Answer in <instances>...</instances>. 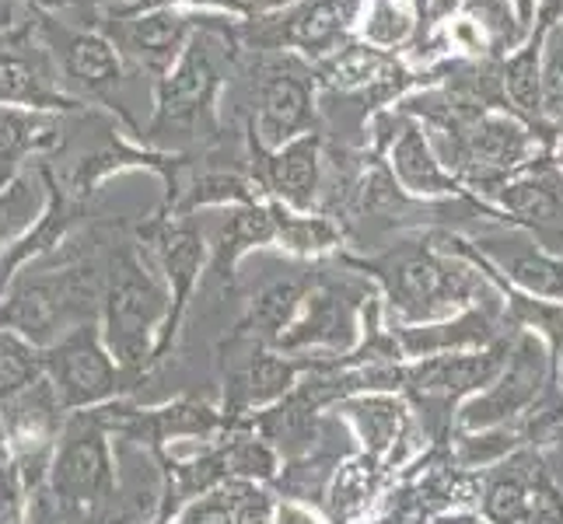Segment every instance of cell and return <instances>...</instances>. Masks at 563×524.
Segmentation results:
<instances>
[{
  "label": "cell",
  "instance_id": "1",
  "mask_svg": "<svg viewBox=\"0 0 563 524\" xmlns=\"http://www.w3.org/2000/svg\"><path fill=\"white\" fill-rule=\"evenodd\" d=\"M172 294L154 277L151 256L133 242L106 248V294H102V339L123 375H141L154 364L158 336L168 322Z\"/></svg>",
  "mask_w": 563,
  "mask_h": 524
},
{
  "label": "cell",
  "instance_id": "2",
  "mask_svg": "<svg viewBox=\"0 0 563 524\" xmlns=\"http://www.w3.org/2000/svg\"><path fill=\"white\" fill-rule=\"evenodd\" d=\"M109 437L112 431L102 410L70 413L49 458L46 490L102 517L106 503L115 497V458Z\"/></svg>",
  "mask_w": 563,
  "mask_h": 524
},
{
  "label": "cell",
  "instance_id": "3",
  "mask_svg": "<svg viewBox=\"0 0 563 524\" xmlns=\"http://www.w3.org/2000/svg\"><path fill=\"white\" fill-rule=\"evenodd\" d=\"M224 53L218 46V25H203L186 53L165 77L154 85V120L151 137L172 130H197L213 112L221 81H224Z\"/></svg>",
  "mask_w": 563,
  "mask_h": 524
},
{
  "label": "cell",
  "instance_id": "4",
  "mask_svg": "<svg viewBox=\"0 0 563 524\" xmlns=\"http://www.w3.org/2000/svg\"><path fill=\"white\" fill-rule=\"evenodd\" d=\"M375 269L388 283L393 308H399L406 319H434L483 294V280L473 269L427 248L393 252L388 259L375 263Z\"/></svg>",
  "mask_w": 563,
  "mask_h": 524
},
{
  "label": "cell",
  "instance_id": "5",
  "mask_svg": "<svg viewBox=\"0 0 563 524\" xmlns=\"http://www.w3.org/2000/svg\"><path fill=\"white\" fill-rule=\"evenodd\" d=\"M46 378L60 395L64 410L81 413L120 399L123 367L109 354L102 325L88 322L46 349Z\"/></svg>",
  "mask_w": 563,
  "mask_h": 524
},
{
  "label": "cell",
  "instance_id": "6",
  "mask_svg": "<svg viewBox=\"0 0 563 524\" xmlns=\"http://www.w3.org/2000/svg\"><path fill=\"white\" fill-rule=\"evenodd\" d=\"M137 242L141 248L151 256V263L162 269L165 287L172 294V308H168V322L158 336V349H154V360H162L168 354L172 339L179 333V322L183 312L189 304L192 287L200 280V269H203V256H207V245L200 227L192 224L183 213H172V218H154L137 231Z\"/></svg>",
  "mask_w": 563,
  "mask_h": 524
},
{
  "label": "cell",
  "instance_id": "7",
  "mask_svg": "<svg viewBox=\"0 0 563 524\" xmlns=\"http://www.w3.org/2000/svg\"><path fill=\"white\" fill-rule=\"evenodd\" d=\"M0 105L67 112L81 109L60 88V67L53 49L38 43L32 25L0 32Z\"/></svg>",
  "mask_w": 563,
  "mask_h": 524
},
{
  "label": "cell",
  "instance_id": "8",
  "mask_svg": "<svg viewBox=\"0 0 563 524\" xmlns=\"http://www.w3.org/2000/svg\"><path fill=\"white\" fill-rule=\"evenodd\" d=\"M364 8H367V0H301V4H295L284 18H266L260 29L249 25L245 35L256 46H269V49L295 46L305 56L325 60V56H333L343 38L351 35Z\"/></svg>",
  "mask_w": 563,
  "mask_h": 524
},
{
  "label": "cell",
  "instance_id": "9",
  "mask_svg": "<svg viewBox=\"0 0 563 524\" xmlns=\"http://www.w3.org/2000/svg\"><path fill=\"white\" fill-rule=\"evenodd\" d=\"M106 22L112 25V43L120 49V56L133 60L141 70L165 77L176 60L186 53L207 22L192 11L183 8H151V11H133V14H106Z\"/></svg>",
  "mask_w": 563,
  "mask_h": 524
},
{
  "label": "cell",
  "instance_id": "10",
  "mask_svg": "<svg viewBox=\"0 0 563 524\" xmlns=\"http://www.w3.org/2000/svg\"><path fill=\"white\" fill-rule=\"evenodd\" d=\"M43 32L53 38V60L64 74V85L88 94V99H109L123 81V56L115 43L91 29H64L53 18H43Z\"/></svg>",
  "mask_w": 563,
  "mask_h": 524
},
{
  "label": "cell",
  "instance_id": "11",
  "mask_svg": "<svg viewBox=\"0 0 563 524\" xmlns=\"http://www.w3.org/2000/svg\"><path fill=\"white\" fill-rule=\"evenodd\" d=\"M462 137H465L462 179L476 182L479 189H490V182L515 171L536 147L529 126L518 115L497 109L483 112L473 123H462Z\"/></svg>",
  "mask_w": 563,
  "mask_h": 524
},
{
  "label": "cell",
  "instance_id": "12",
  "mask_svg": "<svg viewBox=\"0 0 563 524\" xmlns=\"http://www.w3.org/2000/svg\"><path fill=\"white\" fill-rule=\"evenodd\" d=\"M67 410L49 378H38L22 395L0 405V423H4L14 461H35V458H53L56 441L67 423Z\"/></svg>",
  "mask_w": 563,
  "mask_h": 524
},
{
  "label": "cell",
  "instance_id": "13",
  "mask_svg": "<svg viewBox=\"0 0 563 524\" xmlns=\"http://www.w3.org/2000/svg\"><path fill=\"white\" fill-rule=\"evenodd\" d=\"M312 85L301 74L274 70L263 77L256 120H252V144L263 150H280L312 126Z\"/></svg>",
  "mask_w": 563,
  "mask_h": 524
},
{
  "label": "cell",
  "instance_id": "14",
  "mask_svg": "<svg viewBox=\"0 0 563 524\" xmlns=\"http://www.w3.org/2000/svg\"><path fill=\"white\" fill-rule=\"evenodd\" d=\"M388 165L393 175L413 197H449L459 192L455 175L441 165L438 150L427 137V126L410 112H399V133L388 141Z\"/></svg>",
  "mask_w": 563,
  "mask_h": 524
},
{
  "label": "cell",
  "instance_id": "15",
  "mask_svg": "<svg viewBox=\"0 0 563 524\" xmlns=\"http://www.w3.org/2000/svg\"><path fill=\"white\" fill-rule=\"evenodd\" d=\"M64 130V112L0 105V186L29 168L32 158L56 154Z\"/></svg>",
  "mask_w": 563,
  "mask_h": 524
},
{
  "label": "cell",
  "instance_id": "16",
  "mask_svg": "<svg viewBox=\"0 0 563 524\" xmlns=\"http://www.w3.org/2000/svg\"><path fill=\"white\" fill-rule=\"evenodd\" d=\"M542 349L532 336H521L518 346H515V357H511V367L504 371L500 384L494 392H487L483 399H476L470 410H465L462 423L465 426H490L504 416H515L521 405H529L539 392V381H542Z\"/></svg>",
  "mask_w": 563,
  "mask_h": 524
},
{
  "label": "cell",
  "instance_id": "17",
  "mask_svg": "<svg viewBox=\"0 0 563 524\" xmlns=\"http://www.w3.org/2000/svg\"><path fill=\"white\" fill-rule=\"evenodd\" d=\"M319 150H322L319 133L308 130L290 144H284L280 150L266 154L263 179L280 203L295 207V210L312 207L316 189H319Z\"/></svg>",
  "mask_w": 563,
  "mask_h": 524
},
{
  "label": "cell",
  "instance_id": "18",
  "mask_svg": "<svg viewBox=\"0 0 563 524\" xmlns=\"http://www.w3.org/2000/svg\"><path fill=\"white\" fill-rule=\"evenodd\" d=\"M53 200L49 189V165L35 161L22 168L11 182L0 186V252L22 242L29 231L46 218Z\"/></svg>",
  "mask_w": 563,
  "mask_h": 524
},
{
  "label": "cell",
  "instance_id": "19",
  "mask_svg": "<svg viewBox=\"0 0 563 524\" xmlns=\"http://www.w3.org/2000/svg\"><path fill=\"white\" fill-rule=\"evenodd\" d=\"M497 203L504 210L518 213V218L536 224H563V171L550 165H536L521 171L518 179L500 182Z\"/></svg>",
  "mask_w": 563,
  "mask_h": 524
},
{
  "label": "cell",
  "instance_id": "20",
  "mask_svg": "<svg viewBox=\"0 0 563 524\" xmlns=\"http://www.w3.org/2000/svg\"><path fill=\"white\" fill-rule=\"evenodd\" d=\"M277 238L274 210L260 203H245L228 213V221L218 231V245H213V274L221 280H231V266L249 252L252 245H266Z\"/></svg>",
  "mask_w": 563,
  "mask_h": 524
},
{
  "label": "cell",
  "instance_id": "21",
  "mask_svg": "<svg viewBox=\"0 0 563 524\" xmlns=\"http://www.w3.org/2000/svg\"><path fill=\"white\" fill-rule=\"evenodd\" d=\"M539 56H542V29L536 25L529 38L518 49L508 53V60L500 67V88L504 99L515 105L518 115H526L529 123L547 120L542 115V74H539Z\"/></svg>",
  "mask_w": 563,
  "mask_h": 524
},
{
  "label": "cell",
  "instance_id": "22",
  "mask_svg": "<svg viewBox=\"0 0 563 524\" xmlns=\"http://www.w3.org/2000/svg\"><path fill=\"white\" fill-rule=\"evenodd\" d=\"M393 70H396V60L378 46H343L319 64L322 81L333 88H346V91L388 85L393 81Z\"/></svg>",
  "mask_w": 563,
  "mask_h": 524
},
{
  "label": "cell",
  "instance_id": "23",
  "mask_svg": "<svg viewBox=\"0 0 563 524\" xmlns=\"http://www.w3.org/2000/svg\"><path fill=\"white\" fill-rule=\"evenodd\" d=\"M487 256L497 259L511 274L518 287L539 298H560L563 301V263L536 248H500V242H483Z\"/></svg>",
  "mask_w": 563,
  "mask_h": 524
},
{
  "label": "cell",
  "instance_id": "24",
  "mask_svg": "<svg viewBox=\"0 0 563 524\" xmlns=\"http://www.w3.org/2000/svg\"><path fill=\"white\" fill-rule=\"evenodd\" d=\"M500 367L497 354H483V357H438L420 364L410 375V381L423 392H465V388L487 384Z\"/></svg>",
  "mask_w": 563,
  "mask_h": 524
},
{
  "label": "cell",
  "instance_id": "25",
  "mask_svg": "<svg viewBox=\"0 0 563 524\" xmlns=\"http://www.w3.org/2000/svg\"><path fill=\"white\" fill-rule=\"evenodd\" d=\"M179 192H183V200L172 207V213H192L197 207H224V203H231V207H245V203H256V192H260V186L256 182H249L245 175H239V171H203V175H197L189 186H179ZM176 192V197H179Z\"/></svg>",
  "mask_w": 563,
  "mask_h": 524
},
{
  "label": "cell",
  "instance_id": "26",
  "mask_svg": "<svg viewBox=\"0 0 563 524\" xmlns=\"http://www.w3.org/2000/svg\"><path fill=\"white\" fill-rule=\"evenodd\" d=\"M38 378H46V349L11 328H0V405L22 395Z\"/></svg>",
  "mask_w": 563,
  "mask_h": 524
},
{
  "label": "cell",
  "instance_id": "27",
  "mask_svg": "<svg viewBox=\"0 0 563 524\" xmlns=\"http://www.w3.org/2000/svg\"><path fill=\"white\" fill-rule=\"evenodd\" d=\"M420 29L413 0H367L364 8V38L378 49L402 46Z\"/></svg>",
  "mask_w": 563,
  "mask_h": 524
},
{
  "label": "cell",
  "instance_id": "28",
  "mask_svg": "<svg viewBox=\"0 0 563 524\" xmlns=\"http://www.w3.org/2000/svg\"><path fill=\"white\" fill-rule=\"evenodd\" d=\"M346 333H351V322H346L336 294L322 290V294L308 298L305 319L295 325V333L277 336V346H301L308 339H312V343H343Z\"/></svg>",
  "mask_w": 563,
  "mask_h": 524
},
{
  "label": "cell",
  "instance_id": "29",
  "mask_svg": "<svg viewBox=\"0 0 563 524\" xmlns=\"http://www.w3.org/2000/svg\"><path fill=\"white\" fill-rule=\"evenodd\" d=\"M490 339V325L483 315H465L455 325H438V328H406L402 346L410 354H434V349H449V346H470V343H487Z\"/></svg>",
  "mask_w": 563,
  "mask_h": 524
},
{
  "label": "cell",
  "instance_id": "30",
  "mask_svg": "<svg viewBox=\"0 0 563 524\" xmlns=\"http://www.w3.org/2000/svg\"><path fill=\"white\" fill-rule=\"evenodd\" d=\"M539 74H542V115L550 123H563V22L542 29Z\"/></svg>",
  "mask_w": 563,
  "mask_h": 524
},
{
  "label": "cell",
  "instance_id": "31",
  "mask_svg": "<svg viewBox=\"0 0 563 524\" xmlns=\"http://www.w3.org/2000/svg\"><path fill=\"white\" fill-rule=\"evenodd\" d=\"M277 221V238L298 252H319L340 242V231L322 218H301V213H284L280 203H269Z\"/></svg>",
  "mask_w": 563,
  "mask_h": 524
},
{
  "label": "cell",
  "instance_id": "32",
  "mask_svg": "<svg viewBox=\"0 0 563 524\" xmlns=\"http://www.w3.org/2000/svg\"><path fill=\"white\" fill-rule=\"evenodd\" d=\"M301 304V283L298 280H280L269 290H263L256 308H252V322L260 325V333L274 336L277 328H284L295 315V308Z\"/></svg>",
  "mask_w": 563,
  "mask_h": 524
},
{
  "label": "cell",
  "instance_id": "33",
  "mask_svg": "<svg viewBox=\"0 0 563 524\" xmlns=\"http://www.w3.org/2000/svg\"><path fill=\"white\" fill-rule=\"evenodd\" d=\"M483 508H487V517L497 521V524H521L526 517H532L529 493H526V487H521L515 476L497 479L494 487H490L487 503H483Z\"/></svg>",
  "mask_w": 563,
  "mask_h": 524
},
{
  "label": "cell",
  "instance_id": "34",
  "mask_svg": "<svg viewBox=\"0 0 563 524\" xmlns=\"http://www.w3.org/2000/svg\"><path fill=\"white\" fill-rule=\"evenodd\" d=\"M99 521H102L99 514L74 508V503L60 500L46 487L32 493V503H29V524H99Z\"/></svg>",
  "mask_w": 563,
  "mask_h": 524
},
{
  "label": "cell",
  "instance_id": "35",
  "mask_svg": "<svg viewBox=\"0 0 563 524\" xmlns=\"http://www.w3.org/2000/svg\"><path fill=\"white\" fill-rule=\"evenodd\" d=\"M295 378V367L277 360V357H260L256 364L249 367V378H245V388H249V402H266V399H277L284 388Z\"/></svg>",
  "mask_w": 563,
  "mask_h": 524
},
{
  "label": "cell",
  "instance_id": "36",
  "mask_svg": "<svg viewBox=\"0 0 563 524\" xmlns=\"http://www.w3.org/2000/svg\"><path fill=\"white\" fill-rule=\"evenodd\" d=\"M221 461L228 476H274V455L260 441H235L221 448Z\"/></svg>",
  "mask_w": 563,
  "mask_h": 524
},
{
  "label": "cell",
  "instance_id": "37",
  "mask_svg": "<svg viewBox=\"0 0 563 524\" xmlns=\"http://www.w3.org/2000/svg\"><path fill=\"white\" fill-rule=\"evenodd\" d=\"M29 503L32 493L22 472H18V465H8L0 472V524H29Z\"/></svg>",
  "mask_w": 563,
  "mask_h": 524
},
{
  "label": "cell",
  "instance_id": "38",
  "mask_svg": "<svg viewBox=\"0 0 563 524\" xmlns=\"http://www.w3.org/2000/svg\"><path fill=\"white\" fill-rule=\"evenodd\" d=\"M354 413L361 416L364 423V434H372V441L378 444H388V437L396 434V426L402 420V410L399 402H388V399H372V402H361L354 405Z\"/></svg>",
  "mask_w": 563,
  "mask_h": 524
},
{
  "label": "cell",
  "instance_id": "39",
  "mask_svg": "<svg viewBox=\"0 0 563 524\" xmlns=\"http://www.w3.org/2000/svg\"><path fill=\"white\" fill-rule=\"evenodd\" d=\"M176 524H235V503L224 493H203L186 503Z\"/></svg>",
  "mask_w": 563,
  "mask_h": 524
},
{
  "label": "cell",
  "instance_id": "40",
  "mask_svg": "<svg viewBox=\"0 0 563 524\" xmlns=\"http://www.w3.org/2000/svg\"><path fill=\"white\" fill-rule=\"evenodd\" d=\"M239 497H231L235 503V524H269V500L260 490L235 487Z\"/></svg>",
  "mask_w": 563,
  "mask_h": 524
},
{
  "label": "cell",
  "instance_id": "41",
  "mask_svg": "<svg viewBox=\"0 0 563 524\" xmlns=\"http://www.w3.org/2000/svg\"><path fill=\"white\" fill-rule=\"evenodd\" d=\"M179 4H189V8H218V11L235 14V18H249L245 0H144V4H141V8H133V11H151V8H179ZM133 11H123V14H133Z\"/></svg>",
  "mask_w": 563,
  "mask_h": 524
},
{
  "label": "cell",
  "instance_id": "42",
  "mask_svg": "<svg viewBox=\"0 0 563 524\" xmlns=\"http://www.w3.org/2000/svg\"><path fill=\"white\" fill-rule=\"evenodd\" d=\"M511 11H515V18H518V25L526 29V35L536 29V14H539V0H504Z\"/></svg>",
  "mask_w": 563,
  "mask_h": 524
},
{
  "label": "cell",
  "instance_id": "43",
  "mask_svg": "<svg viewBox=\"0 0 563 524\" xmlns=\"http://www.w3.org/2000/svg\"><path fill=\"white\" fill-rule=\"evenodd\" d=\"M295 4H301V0H245L249 18H252V14H277V11L295 8Z\"/></svg>",
  "mask_w": 563,
  "mask_h": 524
},
{
  "label": "cell",
  "instance_id": "44",
  "mask_svg": "<svg viewBox=\"0 0 563 524\" xmlns=\"http://www.w3.org/2000/svg\"><path fill=\"white\" fill-rule=\"evenodd\" d=\"M563 22V0H539V14H536V25H553Z\"/></svg>",
  "mask_w": 563,
  "mask_h": 524
},
{
  "label": "cell",
  "instance_id": "45",
  "mask_svg": "<svg viewBox=\"0 0 563 524\" xmlns=\"http://www.w3.org/2000/svg\"><path fill=\"white\" fill-rule=\"evenodd\" d=\"M8 465H14V451H11V441H8L4 423H0V472H4Z\"/></svg>",
  "mask_w": 563,
  "mask_h": 524
},
{
  "label": "cell",
  "instance_id": "46",
  "mask_svg": "<svg viewBox=\"0 0 563 524\" xmlns=\"http://www.w3.org/2000/svg\"><path fill=\"white\" fill-rule=\"evenodd\" d=\"M280 524H316L312 517H308L305 511H298V508H290V503H287V508H280Z\"/></svg>",
  "mask_w": 563,
  "mask_h": 524
},
{
  "label": "cell",
  "instance_id": "47",
  "mask_svg": "<svg viewBox=\"0 0 563 524\" xmlns=\"http://www.w3.org/2000/svg\"><path fill=\"white\" fill-rule=\"evenodd\" d=\"M141 4H144V0H109V14H123V11H133Z\"/></svg>",
  "mask_w": 563,
  "mask_h": 524
},
{
  "label": "cell",
  "instance_id": "48",
  "mask_svg": "<svg viewBox=\"0 0 563 524\" xmlns=\"http://www.w3.org/2000/svg\"><path fill=\"white\" fill-rule=\"evenodd\" d=\"M417 8V18H420V29L427 25V18H431V0H413Z\"/></svg>",
  "mask_w": 563,
  "mask_h": 524
},
{
  "label": "cell",
  "instance_id": "49",
  "mask_svg": "<svg viewBox=\"0 0 563 524\" xmlns=\"http://www.w3.org/2000/svg\"><path fill=\"white\" fill-rule=\"evenodd\" d=\"M556 165H560V168H563V147H560V161H556Z\"/></svg>",
  "mask_w": 563,
  "mask_h": 524
},
{
  "label": "cell",
  "instance_id": "50",
  "mask_svg": "<svg viewBox=\"0 0 563 524\" xmlns=\"http://www.w3.org/2000/svg\"><path fill=\"white\" fill-rule=\"evenodd\" d=\"M449 524H470V521H449Z\"/></svg>",
  "mask_w": 563,
  "mask_h": 524
},
{
  "label": "cell",
  "instance_id": "51",
  "mask_svg": "<svg viewBox=\"0 0 563 524\" xmlns=\"http://www.w3.org/2000/svg\"><path fill=\"white\" fill-rule=\"evenodd\" d=\"M141 524H162V521H141Z\"/></svg>",
  "mask_w": 563,
  "mask_h": 524
},
{
  "label": "cell",
  "instance_id": "52",
  "mask_svg": "<svg viewBox=\"0 0 563 524\" xmlns=\"http://www.w3.org/2000/svg\"><path fill=\"white\" fill-rule=\"evenodd\" d=\"M560 381H563V375H560Z\"/></svg>",
  "mask_w": 563,
  "mask_h": 524
}]
</instances>
